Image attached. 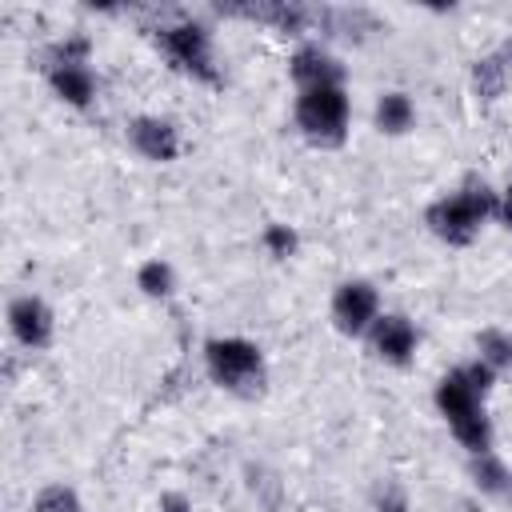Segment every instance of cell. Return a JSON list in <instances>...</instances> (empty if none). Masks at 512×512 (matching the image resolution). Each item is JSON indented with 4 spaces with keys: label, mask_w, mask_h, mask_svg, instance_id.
Masks as SVG:
<instances>
[{
    "label": "cell",
    "mask_w": 512,
    "mask_h": 512,
    "mask_svg": "<svg viewBox=\"0 0 512 512\" xmlns=\"http://www.w3.org/2000/svg\"><path fill=\"white\" fill-rule=\"evenodd\" d=\"M368 348L376 360L404 368V364H412V356L420 348V332L404 312H380V320L368 328Z\"/></svg>",
    "instance_id": "9c48e42d"
},
{
    "label": "cell",
    "mask_w": 512,
    "mask_h": 512,
    "mask_svg": "<svg viewBox=\"0 0 512 512\" xmlns=\"http://www.w3.org/2000/svg\"><path fill=\"white\" fill-rule=\"evenodd\" d=\"M468 480L484 496H508L512 492V468L496 456V448L480 452V456H468Z\"/></svg>",
    "instance_id": "5bb4252c"
},
{
    "label": "cell",
    "mask_w": 512,
    "mask_h": 512,
    "mask_svg": "<svg viewBox=\"0 0 512 512\" xmlns=\"http://www.w3.org/2000/svg\"><path fill=\"white\" fill-rule=\"evenodd\" d=\"M260 248H264L272 260H292V256L300 252V232H296L292 224H284V220H272V224H264V232H260Z\"/></svg>",
    "instance_id": "ac0fdd59"
},
{
    "label": "cell",
    "mask_w": 512,
    "mask_h": 512,
    "mask_svg": "<svg viewBox=\"0 0 512 512\" xmlns=\"http://www.w3.org/2000/svg\"><path fill=\"white\" fill-rule=\"evenodd\" d=\"M412 124H416V104H412L408 92L388 88V92L376 96V104H372V128L380 136H408Z\"/></svg>",
    "instance_id": "4fadbf2b"
},
{
    "label": "cell",
    "mask_w": 512,
    "mask_h": 512,
    "mask_svg": "<svg viewBox=\"0 0 512 512\" xmlns=\"http://www.w3.org/2000/svg\"><path fill=\"white\" fill-rule=\"evenodd\" d=\"M496 220H500V228L512 232V184H504V188L496 192Z\"/></svg>",
    "instance_id": "7402d4cb"
},
{
    "label": "cell",
    "mask_w": 512,
    "mask_h": 512,
    "mask_svg": "<svg viewBox=\"0 0 512 512\" xmlns=\"http://www.w3.org/2000/svg\"><path fill=\"white\" fill-rule=\"evenodd\" d=\"M432 404L436 412L444 416L452 440L468 452V456H480V452H492L496 444V428H492V416L484 412V396L460 376V368L444 372L432 388Z\"/></svg>",
    "instance_id": "7a4b0ae2"
},
{
    "label": "cell",
    "mask_w": 512,
    "mask_h": 512,
    "mask_svg": "<svg viewBox=\"0 0 512 512\" xmlns=\"http://www.w3.org/2000/svg\"><path fill=\"white\" fill-rule=\"evenodd\" d=\"M488 220H496V188L488 180H480V176H468L464 184H456L452 192H440L424 208L428 232L448 248L472 244L484 232Z\"/></svg>",
    "instance_id": "6da1fadb"
},
{
    "label": "cell",
    "mask_w": 512,
    "mask_h": 512,
    "mask_svg": "<svg viewBox=\"0 0 512 512\" xmlns=\"http://www.w3.org/2000/svg\"><path fill=\"white\" fill-rule=\"evenodd\" d=\"M136 288L148 296V300H168L176 292V268L164 260V256H148L140 260L136 268Z\"/></svg>",
    "instance_id": "9a60e30c"
},
{
    "label": "cell",
    "mask_w": 512,
    "mask_h": 512,
    "mask_svg": "<svg viewBox=\"0 0 512 512\" xmlns=\"http://www.w3.org/2000/svg\"><path fill=\"white\" fill-rule=\"evenodd\" d=\"M204 372L208 380L228 396H260L268 384L264 348L248 336H212L204 340Z\"/></svg>",
    "instance_id": "3957f363"
},
{
    "label": "cell",
    "mask_w": 512,
    "mask_h": 512,
    "mask_svg": "<svg viewBox=\"0 0 512 512\" xmlns=\"http://www.w3.org/2000/svg\"><path fill=\"white\" fill-rule=\"evenodd\" d=\"M52 96L68 108H92L96 104V92H100V80L88 64H48L44 72Z\"/></svg>",
    "instance_id": "8fae6325"
},
{
    "label": "cell",
    "mask_w": 512,
    "mask_h": 512,
    "mask_svg": "<svg viewBox=\"0 0 512 512\" xmlns=\"http://www.w3.org/2000/svg\"><path fill=\"white\" fill-rule=\"evenodd\" d=\"M372 508H376V512H408V488H404L396 476H384V480L372 488Z\"/></svg>",
    "instance_id": "ffe728a7"
},
{
    "label": "cell",
    "mask_w": 512,
    "mask_h": 512,
    "mask_svg": "<svg viewBox=\"0 0 512 512\" xmlns=\"http://www.w3.org/2000/svg\"><path fill=\"white\" fill-rule=\"evenodd\" d=\"M156 48L168 56V64L200 84H220V68H216V44L208 24L200 20H172L156 28Z\"/></svg>",
    "instance_id": "5b68a950"
},
{
    "label": "cell",
    "mask_w": 512,
    "mask_h": 512,
    "mask_svg": "<svg viewBox=\"0 0 512 512\" xmlns=\"http://www.w3.org/2000/svg\"><path fill=\"white\" fill-rule=\"evenodd\" d=\"M288 76L296 84V92H308V88H336L344 84V64L340 56H332L320 40H304L292 48L288 56Z\"/></svg>",
    "instance_id": "30bf717a"
},
{
    "label": "cell",
    "mask_w": 512,
    "mask_h": 512,
    "mask_svg": "<svg viewBox=\"0 0 512 512\" xmlns=\"http://www.w3.org/2000/svg\"><path fill=\"white\" fill-rule=\"evenodd\" d=\"M32 512H88V508H84V500H80V492L72 484L52 480L32 496Z\"/></svg>",
    "instance_id": "e0dca14e"
},
{
    "label": "cell",
    "mask_w": 512,
    "mask_h": 512,
    "mask_svg": "<svg viewBox=\"0 0 512 512\" xmlns=\"http://www.w3.org/2000/svg\"><path fill=\"white\" fill-rule=\"evenodd\" d=\"M476 356L496 368V372H512V332L508 328H480L476 332Z\"/></svg>",
    "instance_id": "2e32d148"
},
{
    "label": "cell",
    "mask_w": 512,
    "mask_h": 512,
    "mask_svg": "<svg viewBox=\"0 0 512 512\" xmlns=\"http://www.w3.org/2000/svg\"><path fill=\"white\" fill-rule=\"evenodd\" d=\"M124 136H128V148H132L140 160H148V164H172V160L180 156V148H184L176 120L156 116V112L132 116V120L124 124Z\"/></svg>",
    "instance_id": "ba28073f"
},
{
    "label": "cell",
    "mask_w": 512,
    "mask_h": 512,
    "mask_svg": "<svg viewBox=\"0 0 512 512\" xmlns=\"http://www.w3.org/2000/svg\"><path fill=\"white\" fill-rule=\"evenodd\" d=\"M160 512H192V500L184 492H160Z\"/></svg>",
    "instance_id": "603a6c76"
},
{
    "label": "cell",
    "mask_w": 512,
    "mask_h": 512,
    "mask_svg": "<svg viewBox=\"0 0 512 512\" xmlns=\"http://www.w3.org/2000/svg\"><path fill=\"white\" fill-rule=\"evenodd\" d=\"M328 312H332L336 332H344V336H368V328L380 320L384 308H380V292H376V284L352 276V280H340V284H336Z\"/></svg>",
    "instance_id": "8992f818"
},
{
    "label": "cell",
    "mask_w": 512,
    "mask_h": 512,
    "mask_svg": "<svg viewBox=\"0 0 512 512\" xmlns=\"http://www.w3.org/2000/svg\"><path fill=\"white\" fill-rule=\"evenodd\" d=\"M512 84V40L496 44L492 52H484L476 64H472V92L480 100H496L504 96Z\"/></svg>",
    "instance_id": "7c38bea8"
},
{
    "label": "cell",
    "mask_w": 512,
    "mask_h": 512,
    "mask_svg": "<svg viewBox=\"0 0 512 512\" xmlns=\"http://www.w3.org/2000/svg\"><path fill=\"white\" fill-rule=\"evenodd\" d=\"M292 120H296V128H300V136L308 144H316V148H340L348 140V120H352L348 88L336 84V88L296 92Z\"/></svg>",
    "instance_id": "277c9868"
},
{
    "label": "cell",
    "mask_w": 512,
    "mask_h": 512,
    "mask_svg": "<svg viewBox=\"0 0 512 512\" xmlns=\"http://www.w3.org/2000/svg\"><path fill=\"white\" fill-rule=\"evenodd\" d=\"M456 368H460V376H464L480 396H488V392H492V384H496V376H500V372H496V368H488L480 356H476V360H468V364H456Z\"/></svg>",
    "instance_id": "44dd1931"
},
{
    "label": "cell",
    "mask_w": 512,
    "mask_h": 512,
    "mask_svg": "<svg viewBox=\"0 0 512 512\" xmlns=\"http://www.w3.org/2000/svg\"><path fill=\"white\" fill-rule=\"evenodd\" d=\"M92 60V40L84 32H64L48 48V64H88Z\"/></svg>",
    "instance_id": "d6986e66"
},
{
    "label": "cell",
    "mask_w": 512,
    "mask_h": 512,
    "mask_svg": "<svg viewBox=\"0 0 512 512\" xmlns=\"http://www.w3.org/2000/svg\"><path fill=\"white\" fill-rule=\"evenodd\" d=\"M4 320H8L12 340H16L20 348H28V352H44V348L56 340V312H52V304H48L44 296H36V292L12 296Z\"/></svg>",
    "instance_id": "52a82bcc"
},
{
    "label": "cell",
    "mask_w": 512,
    "mask_h": 512,
    "mask_svg": "<svg viewBox=\"0 0 512 512\" xmlns=\"http://www.w3.org/2000/svg\"><path fill=\"white\" fill-rule=\"evenodd\" d=\"M508 500H512V492H508Z\"/></svg>",
    "instance_id": "cb8c5ba5"
}]
</instances>
